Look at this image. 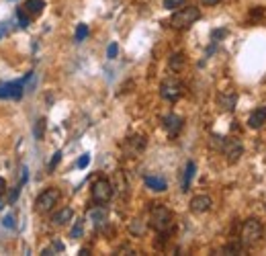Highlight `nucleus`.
I'll use <instances>...</instances> for the list:
<instances>
[{"label":"nucleus","mask_w":266,"mask_h":256,"mask_svg":"<svg viewBox=\"0 0 266 256\" xmlns=\"http://www.w3.org/2000/svg\"><path fill=\"white\" fill-rule=\"evenodd\" d=\"M262 232H264V225L260 219H256V218L246 219L242 225V232H240V244L246 246V248L256 246L262 238Z\"/></svg>","instance_id":"f03ea898"},{"label":"nucleus","mask_w":266,"mask_h":256,"mask_svg":"<svg viewBox=\"0 0 266 256\" xmlns=\"http://www.w3.org/2000/svg\"><path fill=\"white\" fill-rule=\"evenodd\" d=\"M129 232H131L133 236H142V234L145 232V221H143V219H133V221L129 223Z\"/></svg>","instance_id":"412c9836"},{"label":"nucleus","mask_w":266,"mask_h":256,"mask_svg":"<svg viewBox=\"0 0 266 256\" xmlns=\"http://www.w3.org/2000/svg\"><path fill=\"white\" fill-rule=\"evenodd\" d=\"M88 162H90V156H88V154H84L82 158L78 160V168H86V166H88Z\"/></svg>","instance_id":"2f4dec72"},{"label":"nucleus","mask_w":266,"mask_h":256,"mask_svg":"<svg viewBox=\"0 0 266 256\" xmlns=\"http://www.w3.org/2000/svg\"><path fill=\"white\" fill-rule=\"evenodd\" d=\"M217 105L221 107V111H228L231 113L235 109V105H238V94L233 91H223L219 96H217Z\"/></svg>","instance_id":"f8f14e48"},{"label":"nucleus","mask_w":266,"mask_h":256,"mask_svg":"<svg viewBox=\"0 0 266 256\" xmlns=\"http://www.w3.org/2000/svg\"><path fill=\"white\" fill-rule=\"evenodd\" d=\"M25 92V86L23 80H17V82H8V84H0V98H21Z\"/></svg>","instance_id":"1a4fd4ad"},{"label":"nucleus","mask_w":266,"mask_h":256,"mask_svg":"<svg viewBox=\"0 0 266 256\" xmlns=\"http://www.w3.org/2000/svg\"><path fill=\"white\" fill-rule=\"evenodd\" d=\"M143 183H145L147 189H152L156 193H164L166 189H168V184H166V181L162 179V176H145Z\"/></svg>","instance_id":"2eb2a0df"},{"label":"nucleus","mask_w":266,"mask_h":256,"mask_svg":"<svg viewBox=\"0 0 266 256\" xmlns=\"http://www.w3.org/2000/svg\"><path fill=\"white\" fill-rule=\"evenodd\" d=\"M60 160H62V152H55V154H53V158H52V162H49V170H53Z\"/></svg>","instance_id":"c85d7f7f"},{"label":"nucleus","mask_w":266,"mask_h":256,"mask_svg":"<svg viewBox=\"0 0 266 256\" xmlns=\"http://www.w3.org/2000/svg\"><path fill=\"white\" fill-rule=\"evenodd\" d=\"M223 252H242V244H230V246H225L223 248Z\"/></svg>","instance_id":"c756f323"},{"label":"nucleus","mask_w":266,"mask_h":256,"mask_svg":"<svg viewBox=\"0 0 266 256\" xmlns=\"http://www.w3.org/2000/svg\"><path fill=\"white\" fill-rule=\"evenodd\" d=\"M72 218H74V211L70 207H64V209H60L57 213H53L52 221H53V225H66L68 221H72Z\"/></svg>","instance_id":"f3484780"},{"label":"nucleus","mask_w":266,"mask_h":256,"mask_svg":"<svg viewBox=\"0 0 266 256\" xmlns=\"http://www.w3.org/2000/svg\"><path fill=\"white\" fill-rule=\"evenodd\" d=\"M145 144L147 142L143 135H131V137H127V142H125V152L129 156H137L145 147Z\"/></svg>","instance_id":"ddd939ff"},{"label":"nucleus","mask_w":266,"mask_h":256,"mask_svg":"<svg viewBox=\"0 0 266 256\" xmlns=\"http://www.w3.org/2000/svg\"><path fill=\"white\" fill-rule=\"evenodd\" d=\"M18 193H21V184H17L15 189H13L11 197H8V203H15V201H17V197H18Z\"/></svg>","instance_id":"7c9ffc66"},{"label":"nucleus","mask_w":266,"mask_h":256,"mask_svg":"<svg viewBox=\"0 0 266 256\" xmlns=\"http://www.w3.org/2000/svg\"><path fill=\"white\" fill-rule=\"evenodd\" d=\"M86 37H88V27L86 25H78V29H76V41L80 43V41H84Z\"/></svg>","instance_id":"393cba45"},{"label":"nucleus","mask_w":266,"mask_h":256,"mask_svg":"<svg viewBox=\"0 0 266 256\" xmlns=\"http://www.w3.org/2000/svg\"><path fill=\"white\" fill-rule=\"evenodd\" d=\"M160 94L162 98H166V101H178V98L182 96V84L176 80V78H166V80L160 84Z\"/></svg>","instance_id":"0eeeda50"},{"label":"nucleus","mask_w":266,"mask_h":256,"mask_svg":"<svg viewBox=\"0 0 266 256\" xmlns=\"http://www.w3.org/2000/svg\"><path fill=\"white\" fill-rule=\"evenodd\" d=\"M201 18V11L193 4H186L182 8H178L172 18H170V27L172 29H189L191 25H195Z\"/></svg>","instance_id":"7ed1b4c3"},{"label":"nucleus","mask_w":266,"mask_h":256,"mask_svg":"<svg viewBox=\"0 0 266 256\" xmlns=\"http://www.w3.org/2000/svg\"><path fill=\"white\" fill-rule=\"evenodd\" d=\"M223 35H228V29H217V31H213V39H219Z\"/></svg>","instance_id":"473e14b6"},{"label":"nucleus","mask_w":266,"mask_h":256,"mask_svg":"<svg viewBox=\"0 0 266 256\" xmlns=\"http://www.w3.org/2000/svg\"><path fill=\"white\" fill-rule=\"evenodd\" d=\"M182 2H184V0H164V8H170V11H172V8L180 6Z\"/></svg>","instance_id":"cd10ccee"},{"label":"nucleus","mask_w":266,"mask_h":256,"mask_svg":"<svg viewBox=\"0 0 266 256\" xmlns=\"http://www.w3.org/2000/svg\"><path fill=\"white\" fill-rule=\"evenodd\" d=\"M4 207V203H2V199H0V209H2Z\"/></svg>","instance_id":"c9c22d12"},{"label":"nucleus","mask_w":266,"mask_h":256,"mask_svg":"<svg viewBox=\"0 0 266 256\" xmlns=\"http://www.w3.org/2000/svg\"><path fill=\"white\" fill-rule=\"evenodd\" d=\"M90 195H92V201H94L96 205L109 203L111 197H113V184H111V181H106V179H96V181L92 183Z\"/></svg>","instance_id":"39448f33"},{"label":"nucleus","mask_w":266,"mask_h":256,"mask_svg":"<svg viewBox=\"0 0 266 256\" xmlns=\"http://www.w3.org/2000/svg\"><path fill=\"white\" fill-rule=\"evenodd\" d=\"M174 223V215L172 211L166 207V205H160V203H154L152 209H150V225L156 230V232H168Z\"/></svg>","instance_id":"f257e3e1"},{"label":"nucleus","mask_w":266,"mask_h":256,"mask_svg":"<svg viewBox=\"0 0 266 256\" xmlns=\"http://www.w3.org/2000/svg\"><path fill=\"white\" fill-rule=\"evenodd\" d=\"M170 68L174 72H178L184 68V54H172L170 55Z\"/></svg>","instance_id":"6ab92c4d"},{"label":"nucleus","mask_w":266,"mask_h":256,"mask_svg":"<svg viewBox=\"0 0 266 256\" xmlns=\"http://www.w3.org/2000/svg\"><path fill=\"white\" fill-rule=\"evenodd\" d=\"M43 133H45V119L41 117V119L35 121V129H33L35 140H43Z\"/></svg>","instance_id":"4be33fe9"},{"label":"nucleus","mask_w":266,"mask_h":256,"mask_svg":"<svg viewBox=\"0 0 266 256\" xmlns=\"http://www.w3.org/2000/svg\"><path fill=\"white\" fill-rule=\"evenodd\" d=\"M195 172H196V164L191 160V162H186V168H184V183H182V191L186 193L191 189V183L195 179Z\"/></svg>","instance_id":"a211bd4d"},{"label":"nucleus","mask_w":266,"mask_h":256,"mask_svg":"<svg viewBox=\"0 0 266 256\" xmlns=\"http://www.w3.org/2000/svg\"><path fill=\"white\" fill-rule=\"evenodd\" d=\"M82 234H84V221L80 219V221L74 223V228H72V232H70V238L78 240V238H82Z\"/></svg>","instance_id":"5701e85b"},{"label":"nucleus","mask_w":266,"mask_h":256,"mask_svg":"<svg viewBox=\"0 0 266 256\" xmlns=\"http://www.w3.org/2000/svg\"><path fill=\"white\" fill-rule=\"evenodd\" d=\"M219 152H223L225 160H228L230 164H235V162L240 160V156L244 154V146H242L238 140H231V137H223Z\"/></svg>","instance_id":"423d86ee"},{"label":"nucleus","mask_w":266,"mask_h":256,"mask_svg":"<svg viewBox=\"0 0 266 256\" xmlns=\"http://www.w3.org/2000/svg\"><path fill=\"white\" fill-rule=\"evenodd\" d=\"M66 250V246H64V242H60V240H53L52 242V246L49 248H45L41 254L43 256H52V254H57V252H64Z\"/></svg>","instance_id":"aec40b11"},{"label":"nucleus","mask_w":266,"mask_h":256,"mask_svg":"<svg viewBox=\"0 0 266 256\" xmlns=\"http://www.w3.org/2000/svg\"><path fill=\"white\" fill-rule=\"evenodd\" d=\"M60 197H62V193L57 191V189H45L41 195L35 199V209H37V213H49L52 211L55 205H57V201H60Z\"/></svg>","instance_id":"20e7f679"},{"label":"nucleus","mask_w":266,"mask_h":256,"mask_svg":"<svg viewBox=\"0 0 266 256\" xmlns=\"http://www.w3.org/2000/svg\"><path fill=\"white\" fill-rule=\"evenodd\" d=\"M162 125H164V129L168 131L170 137H176L180 133L182 129V125H184V119L180 115H176V113H170V115H166L164 119H162Z\"/></svg>","instance_id":"6e6552de"},{"label":"nucleus","mask_w":266,"mask_h":256,"mask_svg":"<svg viewBox=\"0 0 266 256\" xmlns=\"http://www.w3.org/2000/svg\"><path fill=\"white\" fill-rule=\"evenodd\" d=\"M264 123H266V105L254 109L250 113V117H248V127H250V129H260Z\"/></svg>","instance_id":"4468645a"},{"label":"nucleus","mask_w":266,"mask_h":256,"mask_svg":"<svg viewBox=\"0 0 266 256\" xmlns=\"http://www.w3.org/2000/svg\"><path fill=\"white\" fill-rule=\"evenodd\" d=\"M86 218L94 228H103V225L106 223V219H109V211H106V207H103V205H96V207L88 209Z\"/></svg>","instance_id":"9d476101"},{"label":"nucleus","mask_w":266,"mask_h":256,"mask_svg":"<svg viewBox=\"0 0 266 256\" xmlns=\"http://www.w3.org/2000/svg\"><path fill=\"white\" fill-rule=\"evenodd\" d=\"M117 54H119V45L113 41L109 47H106V57H109V60H113V57H117Z\"/></svg>","instance_id":"bb28decb"},{"label":"nucleus","mask_w":266,"mask_h":256,"mask_svg":"<svg viewBox=\"0 0 266 256\" xmlns=\"http://www.w3.org/2000/svg\"><path fill=\"white\" fill-rule=\"evenodd\" d=\"M17 17H18V23H21L23 29H27L29 23H31V18H29V15L23 11V8H18V11H17Z\"/></svg>","instance_id":"b1692460"},{"label":"nucleus","mask_w":266,"mask_h":256,"mask_svg":"<svg viewBox=\"0 0 266 256\" xmlns=\"http://www.w3.org/2000/svg\"><path fill=\"white\" fill-rule=\"evenodd\" d=\"M6 191V181L4 179H0V195H2Z\"/></svg>","instance_id":"f704fd0d"},{"label":"nucleus","mask_w":266,"mask_h":256,"mask_svg":"<svg viewBox=\"0 0 266 256\" xmlns=\"http://www.w3.org/2000/svg\"><path fill=\"white\" fill-rule=\"evenodd\" d=\"M219 2H221V0H203V4H207V6H215Z\"/></svg>","instance_id":"72a5a7b5"},{"label":"nucleus","mask_w":266,"mask_h":256,"mask_svg":"<svg viewBox=\"0 0 266 256\" xmlns=\"http://www.w3.org/2000/svg\"><path fill=\"white\" fill-rule=\"evenodd\" d=\"M211 205H213V201H211V197L209 195H196V197H193L191 199V211L193 213H207L211 209Z\"/></svg>","instance_id":"9b49d317"},{"label":"nucleus","mask_w":266,"mask_h":256,"mask_svg":"<svg viewBox=\"0 0 266 256\" xmlns=\"http://www.w3.org/2000/svg\"><path fill=\"white\" fill-rule=\"evenodd\" d=\"M23 11L29 15V17H39L43 13V8H45V2L43 0H27L25 6H21Z\"/></svg>","instance_id":"dca6fc26"},{"label":"nucleus","mask_w":266,"mask_h":256,"mask_svg":"<svg viewBox=\"0 0 266 256\" xmlns=\"http://www.w3.org/2000/svg\"><path fill=\"white\" fill-rule=\"evenodd\" d=\"M2 225H4L6 230H15V215H13V213L4 215V219H2Z\"/></svg>","instance_id":"a878e982"}]
</instances>
